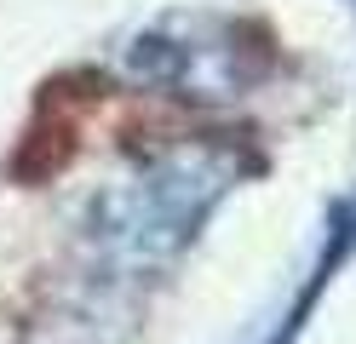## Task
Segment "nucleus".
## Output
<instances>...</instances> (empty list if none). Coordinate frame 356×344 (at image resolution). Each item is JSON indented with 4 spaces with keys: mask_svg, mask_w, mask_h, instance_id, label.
Returning a JSON list of instances; mask_svg holds the SVG:
<instances>
[{
    "mask_svg": "<svg viewBox=\"0 0 356 344\" xmlns=\"http://www.w3.org/2000/svg\"><path fill=\"white\" fill-rule=\"evenodd\" d=\"M248 172H259L248 144L178 138L109 178L81 213L70 287L47 321H35V344H121L138 316V293L195 247L202 224Z\"/></svg>",
    "mask_w": 356,
    "mask_h": 344,
    "instance_id": "f257e3e1",
    "label": "nucleus"
},
{
    "mask_svg": "<svg viewBox=\"0 0 356 344\" xmlns=\"http://www.w3.org/2000/svg\"><path fill=\"white\" fill-rule=\"evenodd\" d=\"M333 224H339L345 229V241H350V252H356V195H339V201H333V213H327Z\"/></svg>",
    "mask_w": 356,
    "mask_h": 344,
    "instance_id": "7ed1b4c3",
    "label": "nucleus"
},
{
    "mask_svg": "<svg viewBox=\"0 0 356 344\" xmlns=\"http://www.w3.org/2000/svg\"><path fill=\"white\" fill-rule=\"evenodd\" d=\"M350 6H356V0H350Z\"/></svg>",
    "mask_w": 356,
    "mask_h": 344,
    "instance_id": "20e7f679",
    "label": "nucleus"
},
{
    "mask_svg": "<svg viewBox=\"0 0 356 344\" xmlns=\"http://www.w3.org/2000/svg\"><path fill=\"white\" fill-rule=\"evenodd\" d=\"M121 63L138 86L172 92V98H195V104H225V98H248L259 81H270L276 52L253 23L167 17L155 29L132 35L121 46Z\"/></svg>",
    "mask_w": 356,
    "mask_h": 344,
    "instance_id": "f03ea898",
    "label": "nucleus"
}]
</instances>
